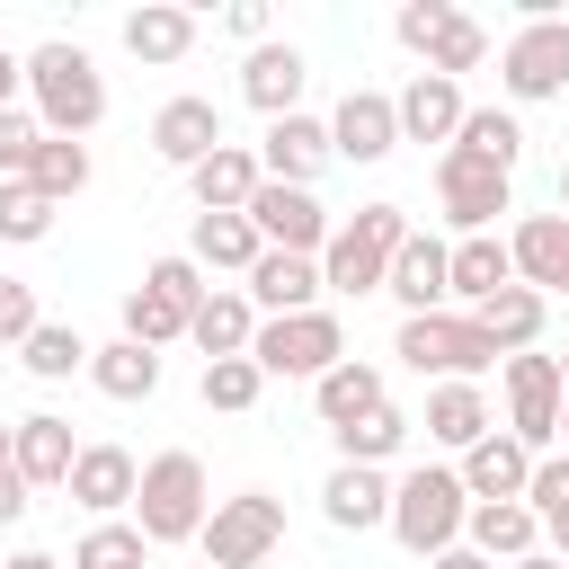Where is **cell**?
Wrapping results in <instances>:
<instances>
[{"label": "cell", "mask_w": 569, "mask_h": 569, "mask_svg": "<svg viewBox=\"0 0 569 569\" xmlns=\"http://www.w3.org/2000/svg\"><path fill=\"white\" fill-rule=\"evenodd\" d=\"M18 89H27V62L0 44V116H9V98H18Z\"/></svg>", "instance_id": "obj_48"}, {"label": "cell", "mask_w": 569, "mask_h": 569, "mask_svg": "<svg viewBox=\"0 0 569 569\" xmlns=\"http://www.w3.org/2000/svg\"><path fill=\"white\" fill-rule=\"evenodd\" d=\"M27 98H36V124L62 133V142H89L107 124V71L80 44H62V36L27 53Z\"/></svg>", "instance_id": "obj_1"}, {"label": "cell", "mask_w": 569, "mask_h": 569, "mask_svg": "<svg viewBox=\"0 0 569 569\" xmlns=\"http://www.w3.org/2000/svg\"><path fill=\"white\" fill-rule=\"evenodd\" d=\"M36 151H44V124L9 107V116H0V178H27V169H36Z\"/></svg>", "instance_id": "obj_44"}, {"label": "cell", "mask_w": 569, "mask_h": 569, "mask_svg": "<svg viewBox=\"0 0 569 569\" xmlns=\"http://www.w3.org/2000/svg\"><path fill=\"white\" fill-rule=\"evenodd\" d=\"M44 329V311H36V284L27 276H0V347H27Z\"/></svg>", "instance_id": "obj_43"}, {"label": "cell", "mask_w": 569, "mask_h": 569, "mask_svg": "<svg viewBox=\"0 0 569 569\" xmlns=\"http://www.w3.org/2000/svg\"><path fill=\"white\" fill-rule=\"evenodd\" d=\"M329 142H338V160H356V169L391 160V151H400V98H391V89H347L338 116H329Z\"/></svg>", "instance_id": "obj_14"}, {"label": "cell", "mask_w": 569, "mask_h": 569, "mask_svg": "<svg viewBox=\"0 0 569 569\" xmlns=\"http://www.w3.org/2000/svg\"><path fill=\"white\" fill-rule=\"evenodd\" d=\"M222 27H231V36H249V53H258V44H267V0H231V9H222Z\"/></svg>", "instance_id": "obj_46"}, {"label": "cell", "mask_w": 569, "mask_h": 569, "mask_svg": "<svg viewBox=\"0 0 569 569\" xmlns=\"http://www.w3.org/2000/svg\"><path fill=\"white\" fill-rule=\"evenodd\" d=\"M418 427H427V445L471 453L498 418H489V391H480V382H427V418H418Z\"/></svg>", "instance_id": "obj_27"}, {"label": "cell", "mask_w": 569, "mask_h": 569, "mask_svg": "<svg viewBox=\"0 0 569 569\" xmlns=\"http://www.w3.org/2000/svg\"><path fill=\"white\" fill-rule=\"evenodd\" d=\"M311 409H320V427L338 436V427H356V418H373V409H391V382H382V365H365V356H347V365H329V373L311 382Z\"/></svg>", "instance_id": "obj_22"}, {"label": "cell", "mask_w": 569, "mask_h": 569, "mask_svg": "<svg viewBox=\"0 0 569 569\" xmlns=\"http://www.w3.org/2000/svg\"><path fill=\"white\" fill-rule=\"evenodd\" d=\"M400 240H409L400 204H356V213L329 231V249H320V284H329V293H382Z\"/></svg>", "instance_id": "obj_4"}, {"label": "cell", "mask_w": 569, "mask_h": 569, "mask_svg": "<svg viewBox=\"0 0 569 569\" xmlns=\"http://www.w3.org/2000/svg\"><path fill=\"white\" fill-rule=\"evenodd\" d=\"M462 525H471V489H462V471L418 462V471H400V480H391V533H400V551H409V560L453 551V542H462Z\"/></svg>", "instance_id": "obj_3"}, {"label": "cell", "mask_w": 569, "mask_h": 569, "mask_svg": "<svg viewBox=\"0 0 569 569\" xmlns=\"http://www.w3.org/2000/svg\"><path fill=\"white\" fill-rule=\"evenodd\" d=\"M9 445H18V427H0V462H9Z\"/></svg>", "instance_id": "obj_53"}, {"label": "cell", "mask_w": 569, "mask_h": 569, "mask_svg": "<svg viewBox=\"0 0 569 569\" xmlns=\"http://www.w3.org/2000/svg\"><path fill=\"white\" fill-rule=\"evenodd\" d=\"M53 231V196H36L27 178H0V240H44Z\"/></svg>", "instance_id": "obj_42"}, {"label": "cell", "mask_w": 569, "mask_h": 569, "mask_svg": "<svg viewBox=\"0 0 569 569\" xmlns=\"http://www.w3.org/2000/svg\"><path fill=\"white\" fill-rule=\"evenodd\" d=\"M9 569H62V560H53V551H18Z\"/></svg>", "instance_id": "obj_51"}, {"label": "cell", "mask_w": 569, "mask_h": 569, "mask_svg": "<svg viewBox=\"0 0 569 569\" xmlns=\"http://www.w3.org/2000/svg\"><path fill=\"white\" fill-rule=\"evenodd\" d=\"M462 542L480 551V560H525V551H542V516L525 507V498H498V507H471V525H462Z\"/></svg>", "instance_id": "obj_31"}, {"label": "cell", "mask_w": 569, "mask_h": 569, "mask_svg": "<svg viewBox=\"0 0 569 569\" xmlns=\"http://www.w3.org/2000/svg\"><path fill=\"white\" fill-rule=\"evenodd\" d=\"M196 347H204V365H222V356H249L258 347V302L240 293V284H213L204 302H196V329H187Z\"/></svg>", "instance_id": "obj_26"}, {"label": "cell", "mask_w": 569, "mask_h": 569, "mask_svg": "<svg viewBox=\"0 0 569 569\" xmlns=\"http://www.w3.org/2000/svg\"><path fill=\"white\" fill-rule=\"evenodd\" d=\"M560 445H569V409H560Z\"/></svg>", "instance_id": "obj_55"}, {"label": "cell", "mask_w": 569, "mask_h": 569, "mask_svg": "<svg viewBox=\"0 0 569 569\" xmlns=\"http://www.w3.org/2000/svg\"><path fill=\"white\" fill-rule=\"evenodd\" d=\"M453 471H462L471 507H498V498H525V489H533V453H525L507 427H489V436H480V445H471Z\"/></svg>", "instance_id": "obj_20"}, {"label": "cell", "mask_w": 569, "mask_h": 569, "mask_svg": "<svg viewBox=\"0 0 569 569\" xmlns=\"http://www.w3.org/2000/svg\"><path fill=\"white\" fill-rule=\"evenodd\" d=\"M258 391H267V373H258V356H222V365H204V409H258Z\"/></svg>", "instance_id": "obj_41"}, {"label": "cell", "mask_w": 569, "mask_h": 569, "mask_svg": "<svg viewBox=\"0 0 569 569\" xmlns=\"http://www.w3.org/2000/svg\"><path fill=\"white\" fill-rule=\"evenodd\" d=\"M516 284V258H507V240L498 231H471V240H453V302H489V293H507Z\"/></svg>", "instance_id": "obj_34"}, {"label": "cell", "mask_w": 569, "mask_h": 569, "mask_svg": "<svg viewBox=\"0 0 569 569\" xmlns=\"http://www.w3.org/2000/svg\"><path fill=\"white\" fill-rule=\"evenodd\" d=\"M89 382H98L107 400H151V391H160V347L116 338V347H98V356H89Z\"/></svg>", "instance_id": "obj_35"}, {"label": "cell", "mask_w": 569, "mask_h": 569, "mask_svg": "<svg viewBox=\"0 0 569 569\" xmlns=\"http://www.w3.org/2000/svg\"><path fill=\"white\" fill-rule=\"evenodd\" d=\"M204 516H213V480H204V462H196L187 445L151 453V462H142V489H133V525H142V542H151V551L196 542Z\"/></svg>", "instance_id": "obj_2"}, {"label": "cell", "mask_w": 569, "mask_h": 569, "mask_svg": "<svg viewBox=\"0 0 569 569\" xmlns=\"http://www.w3.org/2000/svg\"><path fill=\"white\" fill-rule=\"evenodd\" d=\"M453 142H462L471 160H489V169H507V178H516V160H525V124H516V107H471Z\"/></svg>", "instance_id": "obj_36"}, {"label": "cell", "mask_w": 569, "mask_h": 569, "mask_svg": "<svg viewBox=\"0 0 569 569\" xmlns=\"http://www.w3.org/2000/svg\"><path fill=\"white\" fill-rule=\"evenodd\" d=\"M525 507H533L542 525L569 507V453H542V462H533V489H525Z\"/></svg>", "instance_id": "obj_45"}, {"label": "cell", "mask_w": 569, "mask_h": 569, "mask_svg": "<svg viewBox=\"0 0 569 569\" xmlns=\"http://www.w3.org/2000/svg\"><path fill=\"white\" fill-rule=\"evenodd\" d=\"M391 36H400L436 80H462V71H480V62H489V27H480V18H462L453 0H400Z\"/></svg>", "instance_id": "obj_7"}, {"label": "cell", "mask_w": 569, "mask_h": 569, "mask_svg": "<svg viewBox=\"0 0 569 569\" xmlns=\"http://www.w3.org/2000/svg\"><path fill=\"white\" fill-rule=\"evenodd\" d=\"M27 187H36V196H53V204H71V196L89 187V142L44 133V151H36V169H27Z\"/></svg>", "instance_id": "obj_39"}, {"label": "cell", "mask_w": 569, "mask_h": 569, "mask_svg": "<svg viewBox=\"0 0 569 569\" xmlns=\"http://www.w3.org/2000/svg\"><path fill=\"white\" fill-rule=\"evenodd\" d=\"M258 373H293V382H320L329 365H347V320L338 311H284V320H258Z\"/></svg>", "instance_id": "obj_8"}, {"label": "cell", "mask_w": 569, "mask_h": 569, "mask_svg": "<svg viewBox=\"0 0 569 569\" xmlns=\"http://www.w3.org/2000/svg\"><path fill=\"white\" fill-rule=\"evenodd\" d=\"M391 356H400L409 373H427V382H480L489 365H507L471 311H418V320H400Z\"/></svg>", "instance_id": "obj_5"}, {"label": "cell", "mask_w": 569, "mask_h": 569, "mask_svg": "<svg viewBox=\"0 0 569 569\" xmlns=\"http://www.w3.org/2000/svg\"><path fill=\"white\" fill-rule=\"evenodd\" d=\"M498 382H507V436L542 462V453L560 445V409H569V391H560V356H507Z\"/></svg>", "instance_id": "obj_11"}, {"label": "cell", "mask_w": 569, "mask_h": 569, "mask_svg": "<svg viewBox=\"0 0 569 569\" xmlns=\"http://www.w3.org/2000/svg\"><path fill=\"white\" fill-rule=\"evenodd\" d=\"M409 427H418V418H400V409H373V418L338 427V462H365V471H382V462L409 445Z\"/></svg>", "instance_id": "obj_38"}, {"label": "cell", "mask_w": 569, "mask_h": 569, "mask_svg": "<svg viewBox=\"0 0 569 569\" xmlns=\"http://www.w3.org/2000/svg\"><path fill=\"white\" fill-rule=\"evenodd\" d=\"M249 222H258V240H267V249H284V258H320V249H329V231H338V222H329V204H320L311 187H276V178L249 196Z\"/></svg>", "instance_id": "obj_13"}, {"label": "cell", "mask_w": 569, "mask_h": 569, "mask_svg": "<svg viewBox=\"0 0 569 569\" xmlns=\"http://www.w3.org/2000/svg\"><path fill=\"white\" fill-rule=\"evenodd\" d=\"M320 516H329L338 533H373V525H391V471L338 462V471L320 480Z\"/></svg>", "instance_id": "obj_24"}, {"label": "cell", "mask_w": 569, "mask_h": 569, "mask_svg": "<svg viewBox=\"0 0 569 569\" xmlns=\"http://www.w3.org/2000/svg\"><path fill=\"white\" fill-rule=\"evenodd\" d=\"M507 258H516V284H533L542 302L569 293V213H525L507 231Z\"/></svg>", "instance_id": "obj_18"}, {"label": "cell", "mask_w": 569, "mask_h": 569, "mask_svg": "<svg viewBox=\"0 0 569 569\" xmlns=\"http://www.w3.org/2000/svg\"><path fill=\"white\" fill-rule=\"evenodd\" d=\"M507 569H569V560H551V551H525V560H507Z\"/></svg>", "instance_id": "obj_52"}, {"label": "cell", "mask_w": 569, "mask_h": 569, "mask_svg": "<svg viewBox=\"0 0 569 569\" xmlns=\"http://www.w3.org/2000/svg\"><path fill=\"white\" fill-rule=\"evenodd\" d=\"M204 293H213V284H204V267H196L187 249H178V258H151L142 284L124 293V338H133V347H169V338H187Z\"/></svg>", "instance_id": "obj_6"}, {"label": "cell", "mask_w": 569, "mask_h": 569, "mask_svg": "<svg viewBox=\"0 0 569 569\" xmlns=\"http://www.w3.org/2000/svg\"><path fill=\"white\" fill-rule=\"evenodd\" d=\"M302 80H311V62L293 53V44H258L249 62H240V98L276 124V116H293V98H302Z\"/></svg>", "instance_id": "obj_28"}, {"label": "cell", "mask_w": 569, "mask_h": 569, "mask_svg": "<svg viewBox=\"0 0 569 569\" xmlns=\"http://www.w3.org/2000/svg\"><path fill=\"white\" fill-rule=\"evenodd\" d=\"M151 151H160L169 169L213 160V151H222V107H213V98H169V107L151 116Z\"/></svg>", "instance_id": "obj_21"}, {"label": "cell", "mask_w": 569, "mask_h": 569, "mask_svg": "<svg viewBox=\"0 0 569 569\" xmlns=\"http://www.w3.org/2000/svg\"><path fill=\"white\" fill-rule=\"evenodd\" d=\"M436 204H445V222L471 240V231H489V222L516 204V178L489 169V160H471V151L453 142V151H436Z\"/></svg>", "instance_id": "obj_12"}, {"label": "cell", "mask_w": 569, "mask_h": 569, "mask_svg": "<svg viewBox=\"0 0 569 569\" xmlns=\"http://www.w3.org/2000/svg\"><path fill=\"white\" fill-rule=\"evenodd\" d=\"M391 302H400V320H418V311H445L453 302V240H436V231H409L400 240V258H391V284H382Z\"/></svg>", "instance_id": "obj_15"}, {"label": "cell", "mask_w": 569, "mask_h": 569, "mask_svg": "<svg viewBox=\"0 0 569 569\" xmlns=\"http://www.w3.org/2000/svg\"><path fill=\"white\" fill-rule=\"evenodd\" d=\"M427 569H498V560H480V551H471V542H453V551H436V560H427Z\"/></svg>", "instance_id": "obj_49"}, {"label": "cell", "mask_w": 569, "mask_h": 569, "mask_svg": "<svg viewBox=\"0 0 569 569\" xmlns=\"http://www.w3.org/2000/svg\"><path fill=\"white\" fill-rule=\"evenodd\" d=\"M9 462H18V480H27V489H71V462H80V445H71V418H53V409L18 418V445H9Z\"/></svg>", "instance_id": "obj_23"}, {"label": "cell", "mask_w": 569, "mask_h": 569, "mask_svg": "<svg viewBox=\"0 0 569 569\" xmlns=\"http://www.w3.org/2000/svg\"><path fill=\"white\" fill-rule=\"evenodd\" d=\"M462 80H436V71H418L409 89H400V142H445L453 151V133H462Z\"/></svg>", "instance_id": "obj_25"}, {"label": "cell", "mask_w": 569, "mask_h": 569, "mask_svg": "<svg viewBox=\"0 0 569 569\" xmlns=\"http://www.w3.org/2000/svg\"><path fill=\"white\" fill-rule=\"evenodd\" d=\"M329 160H338V142H329V124H320V116H302V107H293V116H276V124H267V142H258V169H267L276 187H311Z\"/></svg>", "instance_id": "obj_17"}, {"label": "cell", "mask_w": 569, "mask_h": 569, "mask_svg": "<svg viewBox=\"0 0 569 569\" xmlns=\"http://www.w3.org/2000/svg\"><path fill=\"white\" fill-rule=\"evenodd\" d=\"M133 489H142V462H133L124 445H80V462H71V507H80L89 525H116V516L133 507Z\"/></svg>", "instance_id": "obj_16"}, {"label": "cell", "mask_w": 569, "mask_h": 569, "mask_svg": "<svg viewBox=\"0 0 569 569\" xmlns=\"http://www.w3.org/2000/svg\"><path fill=\"white\" fill-rule=\"evenodd\" d=\"M27 498H36V489L18 480V462H0V525H18V516H27Z\"/></svg>", "instance_id": "obj_47"}, {"label": "cell", "mask_w": 569, "mask_h": 569, "mask_svg": "<svg viewBox=\"0 0 569 569\" xmlns=\"http://www.w3.org/2000/svg\"><path fill=\"white\" fill-rule=\"evenodd\" d=\"M187 258H196V267H213V276H249V267L267 258V240H258V222H249V213H196Z\"/></svg>", "instance_id": "obj_30"}, {"label": "cell", "mask_w": 569, "mask_h": 569, "mask_svg": "<svg viewBox=\"0 0 569 569\" xmlns=\"http://www.w3.org/2000/svg\"><path fill=\"white\" fill-rule=\"evenodd\" d=\"M142 560H151L142 525H89V533L71 542V569H142Z\"/></svg>", "instance_id": "obj_40"}, {"label": "cell", "mask_w": 569, "mask_h": 569, "mask_svg": "<svg viewBox=\"0 0 569 569\" xmlns=\"http://www.w3.org/2000/svg\"><path fill=\"white\" fill-rule=\"evenodd\" d=\"M542 551H551V560H569V507H560V516L542 525Z\"/></svg>", "instance_id": "obj_50"}, {"label": "cell", "mask_w": 569, "mask_h": 569, "mask_svg": "<svg viewBox=\"0 0 569 569\" xmlns=\"http://www.w3.org/2000/svg\"><path fill=\"white\" fill-rule=\"evenodd\" d=\"M124 53H133V62H187V53H196V9H169V0L133 9V18H124Z\"/></svg>", "instance_id": "obj_33"}, {"label": "cell", "mask_w": 569, "mask_h": 569, "mask_svg": "<svg viewBox=\"0 0 569 569\" xmlns=\"http://www.w3.org/2000/svg\"><path fill=\"white\" fill-rule=\"evenodd\" d=\"M471 320L489 329V347H498V356H533V338H542V320H551V302H542L533 284H507V293H489V302H480Z\"/></svg>", "instance_id": "obj_32"}, {"label": "cell", "mask_w": 569, "mask_h": 569, "mask_svg": "<svg viewBox=\"0 0 569 569\" xmlns=\"http://www.w3.org/2000/svg\"><path fill=\"white\" fill-rule=\"evenodd\" d=\"M498 89H507L516 107L569 98V18H525V27L498 44Z\"/></svg>", "instance_id": "obj_10"}, {"label": "cell", "mask_w": 569, "mask_h": 569, "mask_svg": "<svg viewBox=\"0 0 569 569\" xmlns=\"http://www.w3.org/2000/svg\"><path fill=\"white\" fill-rule=\"evenodd\" d=\"M187 187H196V204H204V213H249V196L267 187V169H258V151L222 142L213 160H196V169H187Z\"/></svg>", "instance_id": "obj_29"}, {"label": "cell", "mask_w": 569, "mask_h": 569, "mask_svg": "<svg viewBox=\"0 0 569 569\" xmlns=\"http://www.w3.org/2000/svg\"><path fill=\"white\" fill-rule=\"evenodd\" d=\"M560 213H569V160H560Z\"/></svg>", "instance_id": "obj_54"}, {"label": "cell", "mask_w": 569, "mask_h": 569, "mask_svg": "<svg viewBox=\"0 0 569 569\" xmlns=\"http://www.w3.org/2000/svg\"><path fill=\"white\" fill-rule=\"evenodd\" d=\"M204 569H258L276 542H284V498H267V489H240V498H213V516H204Z\"/></svg>", "instance_id": "obj_9"}, {"label": "cell", "mask_w": 569, "mask_h": 569, "mask_svg": "<svg viewBox=\"0 0 569 569\" xmlns=\"http://www.w3.org/2000/svg\"><path fill=\"white\" fill-rule=\"evenodd\" d=\"M560 391H569V356H560Z\"/></svg>", "instance_id": "obj_56"}, {"label": "cell", "mask_w": 569, "mask_h": 569, "mask_svg": "<svg viewBox=\"0 0 569 569\" xmlns=\"http://www.w3.org/2000/svg\"><path fill=\"white\" fill-rule=\"evenodd\" d=\"M240 293L258 302V320H284V311H320V258H284V249H267L249 276H240Z\"/></svg>", "instance_id": "obj_19"}, {"label": "cell", "mask_w": 569, "mask_h": 569, "mask_svg": "<svg viewBox=\"0 0 569 569\" xmlns=\"http://www.w3.org/2000/svg\"><path fill=\"white\" fill-rule=\"evenodd\" d=\"M18 356H27V373H36V382H62V373H89V356H98V347H89L71 320H44Z\"/></svg>", "instance_id": "obj_37"}]
</instances>
